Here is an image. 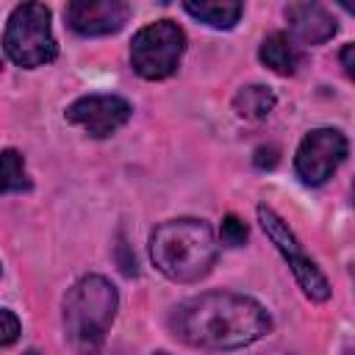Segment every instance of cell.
Segmentation results:
<instances>
[{
	"label": "cell",
	"mask_w": 355,
	"mask_h": 355,
	"mask_svg": "<svg viewBox=\"0 0 355 355\" xmlns=\"http://www.w3.org/2000/svg\"><path fill=\"white\" fill-rule=\"evenodd\" d=\"M119 294L100 275L80 277L64 297V333L78 355H97L116 316Z\"/></svg>",
	"instance_id": "obj_3"
},
{
	"label": "cell",
	"mask_w": 355,
	"mask_h": 355,
	"mask_svg": "<svg viewBox=\"0 0 355 355\" xmlns=\"http://www.w3.org/2000/svg\"><path fill=\"white\" fill-rule=\"evenodd\" d=\"M183 8L211 28H233L244 11L239 0H186Z\"/></svg>",
	"instance_id": "obj_10"
},
{
	"label": "cell",
	"mask_w": 355,
	"mask_h": 355,
	"mask_svg": "<svg viewBox=\"0 0 355 355\" xmlns=\"http://www.w3.org/2000/svg\"><path fill=\"white\" fill-rule=\"evenodd\" d=\"M67 22L80 36L116 33L128 22V3L122 0H72L67 6Z\"/></svg>",
	"instance_id": "obj_8"
},
{
	"label": "cell",
	"mask_w": 355,
	"mask_h": 355,
	"mask_svg": "<svg viewBox=\"0 0 355 355\" xmlns=\"http://www.w3.org/2000/svg\"><path fill=\"white\" fill-rule=\"evenodd\" d=\"M277 97L269 86L263 83H250V86H241L233 97V111L241 116V119H250V122H258V119H266L275 108Z\"/></svg>",
	"instance_id": "obj_12"
},
{
	"label": "cell",
	"mask_w": 355,
	"mask_h": 355,
	"mask_svg": "<svg viewBox=\"0 0 355 355\" xmlns=\"http://www.w3.org/2000/svg\"><path fill=\"white\" fill-rule=\"evenodd\" d=\"M172 333L200 349H239L272 330L266 308L244 294L208 291L183 300L169 316Z\"/></svg>",
	"instance_id": "obj_1"
},
{
	"label": "cell",
	"mask_w": 355,
	"mask_h": 355,
	"mask_svg": "<svg viewBox=\"0 0 355 355\" xmlns=\"http://www.w3.org/2000/svg\"><path fill=\"white\" fill-rule=\"evenodd\" d=\"M258 222H261L263 233L272 239V244L283 252V258H286V261H294L297 255H302L297 236L288 230V225H286V222H283V219H280L269 205H258Z\"/></svg>",
	"instance_id": "obj_13"
},
{
	"label": "cell",
	"mask_w": 355,
	"mask_h": 355,
	"mask_svg": "<svg viewBox=\"0 0 355 355\" xmlns=\"http://www.w3.org/2000/svg\"><path fill=\"white\" fill-rule=\"evenodd\" d=\"M19 338V319L17 313L0 308V347H8Z\"/></svg>",
	"instance_id": "obj_17"
},
{
	"label": "cell",
	"mask_w": 355,
	"mask_h": 355,
	"mask_svg": "<svg viewBox=\"0 0 355 355\" xmlns=\"http://www.w3.org/2000/svg\"><path fill=\"white\" fill-rule=\"evenodd\" d=\"M186 50V33L172 19H158L144 25L130 42V64L144 80H164L169 78L180 55Z\"/></svg>",
	"instance_id": "obj_5"
},
{
	"label": "cell",
	"mask_w": 355,
	"mask_h": 355,
	"mask_svg": "<svg viewBox=\"0 0 355 355\" xmlns=\"http://www.w3.org/2000/svg\"><path fill=\"white\" fill-rule=\"evenodd\" d=\"M28 355H33V352H28Z\"/></svg>",
	"instance_id": "obj_20"
},
{
	"label": "cell",
	"mask_w": 355,
	"mask_h": 355,
	"mask_svg": "<svg viewBox=\"0 0 355 355\" xmlns=\"http://www.w3.org/2000/svg\"><path fill=\"white\" fill-rule=\"evenodd\" d=\"M6 55L25 67H44L58 55V44L50 28V8L42 3H22L11 11L3 33Z\"/></svg>",
	"instance_id": "obj_4"
},
{
	"label": "cell",
	"mask_w": 355,
	"mask_h": 355,
	"mask_svg": "<svg viewBox=\"0 0 355 355\" xmlns=\"http://www.w3.org/2000/svg\"><path fill=\"white\" fill-rule=\"evenodd\" d=\"M288 266H291V272H294L300 288L305 291V297H311L313 302H324V300L330 297V283H327V277L319 272V266H316L308 255H297L294 261H288Z\"/></svg>",
	"instance_id": "obj_14"
},
{
	"label": "cell",
	"mask_w": 355,
	"mask_h": 355,
	"mask_svg": "<svg viewBox=\"0 0 355 355\" xmlns=\"http://www.w3.org/2000/svg\"><path fill=\"white\" fill-rule=\"evenodd\" d=\"M258 58L277 75H294L297 67H300V53H297V47L291 44V39L286 33H269L261 42Z\"/></svg>",
	"instance_id": "obj_11"
},
{
	"label": "cell",
	"mask_w": 355,
	"mask_h": 355,
	"mask_svg": "<svg viewBox=\"0 0 355 355\" xmlns=\"http://www.w3.org/2000/svg\"><path fill=\"white\" fill-rule=\"evenodd\" d=\"M219 236H222L225 244H230V247H241V244L247 241V225H244L236 214H227V216L222 219Z\"/></svg>",
	"instance_id": "obj_16"
},
{
	"label": "cell",
	"mask_w": 355,
	"mask_h": 355,
	"mask_svg": "<svg viewBox=\"0 0 355 355\" xmlns=\"http://www.w3.org/2000/svg\"><path fill=\"white\" fill-rule=\"evenodd\" d=\"M150 258L175 283L205 277L216 261V239L202 219H169L150 236Z\"/></svg>",
	"instance_id": "obj_2"
},
{
	"label": "cell",
	"mask_w": 355,
	"mask_h": 355,
	"mask_svg": "<svg viewBox=\"0 0 355 355\" xmlns=\"http://www.w3.org/2000/svg\"><path fill=\"white\" fill-rule=\"evenodd\" d=\"M130 103L116 94H86L67 108V119L83 128L89 136L105 139L130 119Z\"/></svg>",
	"instance_id": "obj_7"
},
{
	"label": "cell",
	"mask_w": 355,
	"mask_h": 355,
	"mask_svg": "<svg viewBox=\"0 0 355 355\" xmlns=\"http://www.w3.org/2000/svg\"><path fill=\"white\" fill-rule=\"evenodd\" d=\"M347 150H349V144L341 130L316 128L300 141L297 155H294V169L302 183L322 186L341 166V161L347 158Z\"/></svg>",
	"instance_id": "obj_6"
},
{
	"label": "cell",
	"mask_w": 355,
	"mask_h": 355,
	"mask_svg": "<svg viewBox=\"0 0 355 355\" xmlns=\"http://www.w3.org/2000/svg\"><path fill=\"white\" fill-rule=\"evenodd\" d=\"M352 53H355V44H344V50H341V64H344V72H347L349 78H352V72H355V69H352V67H355V64H352Z\"/></svg>",
	"instance_id": "obj_19"
},
{
	"label": "cell",
	"mask_w": 355,
	"mask_h": 355,
	"mask_svg": "<svg viewBox=\"0 0 355 355\" xmlns=\"http://www.w3.org/2000/svg\"><path fill=\"white\" fill-rule=\"evenodd\" d=\"M25 189H31V180H28V172H25L22 153L3 150L0 153V194L25 191Z\"/></svg>",
	"instance_id": "obj_15"
},
{
	"label": "cell",
	"mask_w": 355,
	"mask_h": 355,
	"mask_svg": "<svg viewBox=\"0 0 355 355\" xmlns=\"http://www.w3.org/2000/svg\"><path fill=\"white\" fill-rule=\"evenodd\" d=\"M286 19L294 39L302 44H322L336 33L333 14L319 3H288Z\"/></svg>",
	"instance_id": "obj_9"
},
{
	"label": "cell",
	"mask_w": 355,
	"mask_h": 355,
	"mask_svg": "<svg viewBox=\"0 0 355 355\" xmlns=\"http://www.w3.org/2000/svg\"><path fill=\"white\" fill-rule=\"evenodd\" d=\"M255 166L258 169H275V164H277V147H272V144H261L258 150H255Z\"/></svg>",
	"instance_id": "obj_18"
}]
</instances>
